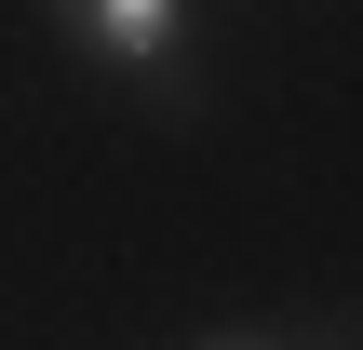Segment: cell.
Instances as JSON below:
<instances>
[{"label": "cell", "mask_w": 363, "mask_h": 350, "mask_svg": "<svg viewBox=\"0 0 363 350\" xmlns=\"http://www.w3.org/2000/svg\"><path fill=\"white\" fill-rule=\"evenodd\" d=\"M54 27H67V54H81L94 81H121L135 108H162V121L202 108V0H54Z\"/></svg>", "instance_id": "obj_1"}]
</instances>
